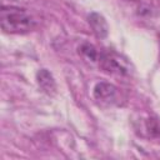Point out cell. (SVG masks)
I'll return each instance as SVG.
<instances>
[{
	"label": "cell",
	"mask_w": 160,
	"mask_h": 160,
	"mask_svg": "<svg viewBox=\"0 0 160 160\" xmlns=\"http://www.w3.org/2000/svg\"><path fill=\"white\" fill-rule=\"evenodd\" d=\"M0 25L5 32L25 34L34 29L35 20L25 9L2 5L0 10Z\"/></svg>",
	"instance_id": "cell-1"
},
{
	"label": "cell",
	"mask_w": 160,
	"mask_h": 160,
	"mask_svg": "<svg viewBox=\"0 0 160 160\" xmlns=\"http://www.w3.org/2000/svg\"><path fill=\"white\" fill-rule=\"evenodd\" d=\"M94 99L101 104L112 105L118 100V89L109 82H99L94 88Z\"/></svg>",
	"instance_id": "cell-2"
},
{
	"label": "cell",
	"mask_w": 160,
	"mask_h": 160,
	"mask_svg": "<svg viewBox=\"0 0 160 160\" xmlns=\"http://www.w3.org/2000/svg\"><path fill=\"white\" fill-rule=\"evenodd\" d=\"M89 24H90V26H91L94 34H95L98 38L102 39V38H105V36L108 35L109 28H108V22H106V20L104 19L102 15H100V14H98V12H91V14L89 15Z\"/></svg>",
	"instance_id": "cell-3"
},
{
	"label": "cell",
	"mask_w": 160,
	"mask_h": 160,
	"mask_svg": "<svg viewBox=\"0 0 160 160\" xmlns=\"http://www.w3.org/2000/svg\"><path fill=\"white\" fill-rule=\"evenodd\" d=\"M36 80H38V84H39L40 89H41L44 92L51 95V94H54V92L56 91L55 80H54L52 75H51L48 70H45V69L39 70L38 74H36Z\"/></svg>",
	"instance_id": "cell-4"
},
{
	"label": "cell",
	"mask_w": 160,
	"mask_h": 160,
	"mask_svg": "<svg viewBox=\"0 0 160 160\" xmlns=\"http://www.w3.org/2000/svg\"><path fill=\"white\" fill-rule=\"evenodd\" d=\"M100 65L104 70L109 72H119V74L125 72V68H122L121 64L110 54H102L100 56Z\"/></svg>",
	"instance_id": "cell-5"
},
{
	"label": "cell",
	"mask_w": 160,
	"mask_h": 160,
	"mask_svg": "<svg viewBox=\"0 0 160 160\" xmlns=\"http://www.w3.org/2000/svg\"><path fill=\"white\" fill-rule=\"evenodd\" d=\"M146 130L151 136H160V120L150 118L146 121Z\"/></svg>",
	"instance_id": "cell-6"
},
{
	"label": "cell",
	"mask_w": 160,
	"mask_h": 160,
	"mask_svg": "<svg viewBox=\"0 0 160 160\" xmlns=\"http://www.w3.org/2000/svg\"><path fill=\"white\" fill-rule=\"evenodd\" d=\"M80 51H81V54H82L84 56H86L89 60L95 61V60L98 59V51H96L95 48H94L92 45H90V44H84V45H81Z\"/></svg>",
	"instance_id": "cell-7"
}]
</instances>
